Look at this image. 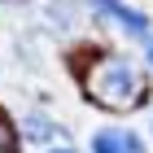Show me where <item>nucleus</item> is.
<instances>
[{"mask_svg":"<svg viewBox=\"0 0 153 153\" xmlns=\"http://www.w3.org/2000/svg\"><path fill=\"white\" fill-rule=\"evenodd\" d=\"M26 136H31V140H48V136H53V123H48L44 114H26Z\"/></svg>","mask_w":153,"mask_h":153,"instance_id":"4","label":"nucleus"},{"mask_svg":"<svg viewBox=\"0 0 153 153\" xmlns=\"http://www.w3.org/2000/svg\"><path fill=\"white\" fill-rule=\"evenodd\" d=\"M144 74L127 57H101L88 70V96L105 109H136L144 101Z\"/></svg>","mask_w":153,"mask_h":153,"instance_id":"1","label":"nucleus"},{"mask_svg":"<svg viewBox=\"0 0 153 153\" xmlns=\"http://www.w3.org/2000/svg\"><path fill=\"white\" fill-rule=\"evenodd\" d=\"M149 66H153V39H149Z\"/></svg>","mask_w":153,"mask_h":153,"instance_id":"6","label":"nucleus"},{"mask_svg":"<svg viewBox=\"0 0 153 153\" xmlns=\"http://www.w3.org/2000/svg\"><path fill=\"white\" fill-rule=\"evenodd\" d=\"M88 4H92L101 18H114V26H123L131 39H144V44L153 39V26H149V18H144L140 9H127L123 0H88Z\"/></svg>","mask_w":153,"mask_h":153,"instance_id":"2","label":"nucleus"},{"mask_svg":"<svg viewBox=\"0 0 153 153\" xmlns=\"http://www.w3.org/2000/svg\"><path fill=\"white\" fill-rule=\"evenodd\" d=\"M48 153H70V149H48Z\"/></svg>","mask_w":153,"mask_h":153,"instance_id":"7","label":"nucleus"},{"mask_svg":"<svg viewBox=\"0 0 153 153\" xmlns=\"http://www.w3.org/2000/svg\"><path fill=\"white\" fill-rule=\"evenodd\" d=\"M0 149H13V131H9L4 118H0Z\"/></svg>","mask_w":153,"mask_h":153,"instance_id":"5","label":"nucleus"},{"mask_svg":"<svg viewBox=\"0 0 153 153\" xmlns=\"http://www.w3.org/2000/svg\"><path fill=\"white\" fill-rule=\"evenodd\" d=\"M92 153H144V140L127 127H105L92 136Z\"/></svg>","mask_w":153,"mask_h":153,"instance_id":"3","label":"nucleus"}]
</instances>
